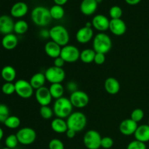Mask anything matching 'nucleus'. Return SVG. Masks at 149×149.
Instances as JSON below:
<instances>
[{
  "label": "nucleus",
  "mask_w": 149,
  "mask_h": 149,
  "mask_svg": "<svg viewBox=\"0 0 149 149\" xmlns=\"http://www.w3.org/2000/svg\"><path fill=\"white\" fill-rule=\"evenodd\" d=\"M41 37L44 38V39H48L49 38V30H46V29H42L39 32Z\"/></svg>",
  "instance_id": "nucleus-45"
},
{
  "label": "nucleus",
  "mask_w": 149,
  "mask_h": 149,
  "mask_svg": "<svg viewBox=\"0 0 149 149\" xmlns=\"http://www.w3.org/2000/svg\"><path fill=\"white\" fill-rule=\"evenodd\" d=\"M35 97L36 101L41 106H49L52 99L49 88L46 87H42L36 90L35 93Z\"/></svg>",
  "instance_id": "nucleus-12"
},
{
  "label": "nucleus",
  "mask_w": 149,
  "mask_h": 149,
  "mask_svg": "<svg viewBox=\"0 0 149 149\" xmlns=\"http://www.w3.org/2000/svg\"><path fill=\"white\" fill-rule=\"evenodd\" d=\"M47 81L50 84L62 83L65 78V72L63 68L56 66H50L46 70L45 73Z\"/></svg>",
  "instance_id": "nucleus-8"
},
{
  "label": "nucleus",
  "mask_w": 149,
  "mask_h": 149,
  "mask_svg": "<svg viewBox=\"0 0 149 149\" xmlns=\"http://www.w3.org/2000/svg\"><path fill=\"white\" fill-rule=\"evenodd\" d=\"M123 11L119 6H113L109 10V15L111 19H119L122 17Z\"/></svg>",
  "instance_id": "nucleus-34"
},
{
  "label": "nucleus",
  "mask_w": 149,
  "mask_h": 149,
  "mask_svg": "<svg viewBox=\"0 0 149 149\" xmlns=\"http://www.w3.org/2000/svg\"><path fill=\"white\" fill-rule=\"evenodd\" d=\"M104 87L109 94L116 95L120 90V84L116 79L113 77H109L105 81Z\"/></svg>",
  "instance_id": "nucleus-21"
},
{
  "label": "nucleus",
  "mask_w": 149,
  "mask_h": 149,
  "mask_svg": "<svg viewBox=\"0 0 149 149\" xmlns=\"http://www.w3.org/2000/svg\"><path fill=\"white\" fill-rule=\"evenodd\" d=\"M29 30V24L23 20H19L15 23L14 32L17 34H24Z\"/></svg>",
  "instance_id": "nucleus-30"
},
{
  "label": "nucleus",
  "mask_w": 149,
  "mask_h": 149,
  "mask_svg": "<svg viewBox=\"0 0 149 149\" xmlns=\"http://www.w3.org/2000/svg\"><path fill=\"white\" fill-rule=\"evenodd\" d=\"M15 23L13 18L7 15L0 16V33L4 35L10 34L14 31Z\"/></svg>",
  "instance_id": "nucleus-16"
},
{
  "label": "nucleus",
  "mask_w": 149,
  "mask_h": 149,
  "mask_svg": "<svg viewBox=\"0 0 149 149\" xmlns=\"http://www.w3.org/2000/svg\"><path fill=\"white\" fill-rule=\"evenodd\" d=\"M135 140L143 143L149 141V126L148 125H139L134 134Z\"/></svg>",
  "instance_id": "nucleus-23"
},
{
  "label": "nucleus",
  "mask_w": 149,
  "mask_h": 149,
  "mask_svg": "<svg viewBox=\"0 0 149 149\" xmlns=\"http://www.w3.org/2000/svg\"><path fill=\"white\" fill-rule=\"evenodd\" d=\"M76 133H77V132H75V131L73 130L68 129L67 130L66 132H65V135H66V137L68 138H69V139H72V138H74V137L76 136Z\"/></svg>",
  "instance_id": "nucleus-44"
},
{
  "label": "nucleus",
  "mask_w": 149,
  "mask_h": 149,
  "mask_svg": "<svg viewBox=\"0 0 149 149\" xmlns=\"http://www.w3.org/2000/svg\"><path fill=\"white\" fill-rule=\"evenodd\" d=\"M15 135L18 140L19 143L24 146L31 145L34 143L36 139V131L33 128L28 127L20 129Z\"/></svg>",
  "instance_id": "nucleus-7"
},
{
  "label": "nucleus",
  "mask_w": 149,
  "mask_h": 149,
  "mask_svg": "<svg viewBox=\"0 0 149 149\" xmlns=\"http://www.w3.org/2000/svg\"><path fill=\"white\" fill-rule=\"evenodd\" d=\"M68 1V0H54V2L55 4L60 6H63L65 4H66V2Z\"/></svg>",
  "instance_id": "nucleus-47"
},
{
  "label": "nucleus",
  "mask_w": 149,
  "mask_h": 149,
  "mask_svg": "<svg viewBox=\"0 0 149 149\" xmlns=\"http://www.w3.org/2000/svg\"><path fill=\"white\" fill-rule=\"evenodd\" d=\"M10 116V110L7 106L0 103V123L4 124L6 119Z\"/></svg>",
  "instance_id": "nucleus-36"
},
{
  "label": "nucleus",
  "mask_w": 149,
  "mask_h": 149,
  "mask_svg": "<svg viewBox=\"0 0 149 149\" xmlns=\"http://www.w3.org/2000/svg\"><path fill=\"white\" fill-rule=\"evenodd\" d=\"M15 93L23 99H29L33 95V88L30 82L25 79H19L15 83Z\"/></svg>",
  "instance_id": "nucleus-10"
},
{
  "label": "nucleus",
  "mask_w": 149,
  "mask_h": 149,
  "mask_svg": "<svg viewBox=\"0 0 149 149\" xmlns=\"http://www.w3.org/2000/svg\"><path fill=\"white\" fill-rule=\"evenodd\" d=\"M93 49L95 52L106 54L111 49L112 41L110 36L103 32L97 33L93 40Z\"/></svg>",
  "instance_id": "nucleus-3"
},
{
  "label": "nucleus",
  "mask_w": 149,
  "mask_h": 149,
  "mask_svg": "<svg viewBox=\"0 0 149 149\" xmlns=\"http://www.w3.org/2000/svg\"><path fill=\"white\" fill-rule=\"evenodd\" d=\"M31 20L35 25L40 27H45L50 23L52 20L49 9L43 6L34 7L31 13Z\"/></svg>",
  "instance_id": "nucleus-1"
},
{
  "label": "nucleus",
  "mask_w": 149,
  "mask_h": 149,
  "mask_svg": "<svg viewBox=\"0 0 149 149\" xmlns=\"http://www.w3.org/2000/svg\"><path fill=\"white\" fill-rule=\"evenodd\" d=\"M144 117V111L141 109H135L132 111L130 115V119L138 123Z\"/></svg>",
  "instance_id": "nucleus-37"
},
{
  "label": "nucleus",
  "mask_w": 149,
  "mask_h": 149,
  "mask_svg": "<svg viewBox=\"0 0 149 149\" xmlns=\"http://www.w3.org/2000/svg\"><path fill=\"white\" fill-rule=\"evenodd\" d=\"M148 125L149 126V119H148Z\"/></svg>",
  "instance_id": "nucleus-52"
},
{
  "label": "nucleus",
  "mask_w": 149,
  "mask_h": 149,
  "mask_svg": "<svg viewBox=\"0 0 149 149\" xmlns=\"http://www.w3.org/2000/svg\"><path fill=\"white\" fill-rule=\"evenodd\" d=\"M49 12H50L52 18L55 19V20H61L65 15V10H64L63 7L62 6L57 5V4L52 6L49 9Z\"/></svg>",
  "instance_id": "nucleus-29"
},
{
  "label": "nucleus",
  "mask_w": 149,
  "mask_h": 149,
  "mask_svg": "<svg viewBox=\"0 0 149 149\" xmlns=\"http://www.w3.org/2000/svg\"><path fill=\"white\" fill-rule=\"evenodd\" d=\"M92 23H93V27L96 30L100 32H104L109 29L110 20L106 16L99 14L93 17Z\"/></svg>",
  "instance_id": "nucleus-15"
},
{
  "label": "nucleus",
  "mask_w": 149,
  "mask_h": 149,
  "mask_svg": "<svg viewBox=\"0 0 149 149\" xmlns=\"http://www.w3.org/2000/svg\"><path fill=\"white\" fill-rule=\"evenodd\" d=\"M51 128L54 132L59 134L65 133L67 130L68 129L66 121L64 120V119L58 117H56L52 121Z\"/></svg>",
  "instance_id": "nucleus-24"
},
{
  "label": "nucleus",
  "mask_w": 149,
  "mask_h": 149,
  "mask_svg": "<svg viewBox=\"0 0 149 149\" xmlns=\"http://www.w3.org/2000/svg\"><path fill=\"white\" fill-rule=\"evenodd\" d=\"M49 90L52 98L55 99V100L63 97L64 87L61 83L51 84L49 87Z\"/></svg>",
  "instance_id": "nucleus-27"
},
{
  "label": "nucleus",
  "mask_w": 149,
  "mask_h": 149,
  "mask_svg": "<svg viewBox=\"0 0 149 149\" xmlns=\"http://www.w3.org/2000/svg\"><path fill=\"white\" fill-rule=\"evenodd\" d=\"M48 148L49 149H65L64 144L61 140L54 138L49 141L48 144Z\"/></svg>",
  "instance_id": "nucleus-38"
},
{
  "label": "nucleus",
  "mask_w": 149,
  "mask_h": 149,
  "mask_svg": "<svg viewBox=\"0 0 149 149\" xmlns=\"http://www.w3.org/2000/svg\"><path fill=\"white\" fill-rule=\"evenodd\" d=\"M47 79L45 77V74L43 73H36L33 74L30 79L31 85L33 88V90H38L42 87H45V84L46 82Z\"/></svg>",
  "instance_id": "nucleus-25"
},
{
  "label": "nucleus",
  "mask_w": 149,
  "mask_h": 149,
  "mask_svg": "<svg viewBox=\"0 0 149 149\" xmlns=\"http://www.w3.org/2000/svg\"><path fill=\"white\" fill-rule=\"evenodd\" d=\"M98 3L96 0H82L80 4V10L84 15H92L95 13Z\"/></svg>",
  "instance_id": "nucleus-20"
},
{
  "label": "nucleus",
  "mask_w": 149,
  "mask_h": 149,
  "mask_svg": "<svg viewBox=\"0 0 149 149\" xmlns=\"http://www.w3.org/2000/svg\"><path fill=\"white\" fill-rule=\"evenodd\" d=\"M3 137H4V131H3L2 128L0 127V141H1Z\"/></svg>",
  "instance_id": "nucleus-48"
},
{
  "label": "nucleus",
  "mask_w": 149,
  "mask_h": 149,
  "mask_svg": "<svg viewBox=\"0 0 149 149\" xmlns=\"http://www.w3.org/2000/svg\"><path fill=\"white\" fill-rule=\"evenodd\" d=\"M94 38V31L92 28L84 26L77 31L76 39L80 44H87Z\"/></svg>",
  "instance_id": "nucleus-17"
},
{
  "label": "nucleus",
  "mask_w": 149,
  "mask_h": 149,
  "mask_svg": "<svg viewBox=\"0 0 149 149\" xmlns=\"http://www.w3.org/2000/svg\"><path fill=\"white\" fill-rule=\"evenodd\" d=\"M101 147L105 149H109L112 148L113 146V141L110 137H103L101 139Z\"/></svg>",
  "instance_id": "nucleus-40"
},
{
  "label": "nucleus",
  "mask_w": 149,
  "mask_h": 149,
  "mask_svg": "<svg viewBox=\"0 0 149 149\" xmlns=\"http://www.w3.org/2000/svg\"><path fill=\"white\" fill-rule=\"evenodd\" d=\"M0 149H1V148H0Z\"/></svg>",
  "instance_id": "nucleus-54"
},
{
  "label": "nucleus",
  "mask_w": 149,
  "mask_h": 149,
  "mask_svg": "<svg viewBox=\"0 0 149 149\" xmlns=\"http://www.w3.org/2000/svg\"><path fill=\"white\" fill-rule=\"evenodd\" d=\"M39 113L43 119H49L53 116L54 111L53 109L49 106H41L39 109Z\"/></svg>",
  "instance_id": "nucleus-33"
},
{
  "label": "nucleus",
  "mask_w": 149,
  "mask_h": 149,
  "mask_svg": "<svg viewBox=\"0 0 149 149\" xmlns=\"http://www.w3.org/2000/svg\"><path fill=\"white\" fill-rule=\"evenodd\" d=\"M4 125L9 129H17L20 125V119L17 116H10L6 119Z\"/></svg>",
  "instance_id": "nucleus-31"
},
{
  "label": "nucleus",
  "mask_w": 149,
  "mask_h": 149,
  "mask_svg": "<svg viewBox=\"0 0 149 149\" xmlns=\"http://www.w3.org/2000/svg\"><path fill=\"white\" fill-rule=\"evenodd\" d=\"M109 30L115 36H122L127 31V25L122 18L111 19L110 20Z\"/></svg>",
  "instance_id": "nucleus-13"
},
{
  "label": "nucleus",
  "mask_w": 149,
  "mask_h": 149,
  "mask_svg": "<svg viewBox=\"0 0 149 149\" xmlns=\"http://www.w3.org/2000/svg\"><path fill=\"white\" fill-rule=\"evenodd\" d=\"M66 88L68 91L71 92V93H74V92L78 90H77V83L74 82V81H69V82L67 83Z\"/></svg>",
  "instance_id": "nucleus-42"
},
{
  "label": "nucleus",
  "mask_w": 149,
  "mask_h": 149,
  "mask_svg": "<svg viewBox=\"0 0 149 149\" xmlns=\"http://www.w3.org/2000/svg\"><path fill=\"white\" fill-rule=\"evenodd\" d=\"M1 149H10V148H7V147H5V148H1Z\"/></svg>",
  "instance_id": "nucleus-51"
},
{
  "label": "nucleus",
  "mask_w": 149,
  "mask_h": 149,
  "mask_svg": "<svg viewBox=\"0 0 149 149\" xmlns=\"http://www.w3.org/2000/svg\"><path fill=\"white\" fill-rule=\"evenodd\" d=\"M1 91L6 95H11L15 93V83L5 82L1 87Z\"/></svg>",
  "instance_id": "nucleus-35"
},
{
  "label": "nucleus",
  "mask_w": 149,
  "mask_h": 149,
  "mask_svg": "<svg viewBox=\"0 0 149 149\" xmlns=\"http://www.w3.org/2000/svg\"><path fill=\"white\" fill-rule=\"evenodd\" d=\"M4 143H5V146L7 148H9L10 149H14L17 146L19 142L16 135L12 134V135H8V136L6 138Z\"/></svg>",
  "instance_id": "nucleus-32"
},
{
  "label": "nucleus",
  "mask_w": 149,
  "mask_h": 149,
  "mask_svg": "<svg viewBox=\"0 0 149 149\" xmlns=\"http://www.w3.org/2000/svg\"><path fill=\"white\" fill-rule=\"evenodd\" d=\"M84 26H86V27H88V28H92L93 27V23H92V22H87Z\"/></svg>",
  "instance_id": "nucleus-49"
},
{
  "label": "nucleus",
  "mask_w": 149,
  "mask_h": 149,
  "mask_svg": "<svg viewBox=\"0 0 149 149\" xmlns=\"http://www.w3.org/2000/svg\"><path fill=\"white\" fill-rule=\"evenodd\" d=\"M15 69L11 65H6L3 67L1 71V77L5 82H13L16 78Z\"/></svg>",
  "instance_id": "nucleus-26"
},
{
  "label": "nucleus",
  "mask_w": 149,
  "mask_h": 149,
  "mask_svg": "<svg viewBox=\"0 0 149 149\" xmlns=\"http://www.w3.org/2000/svg\"><path fill=\"white\" fill-rule=\"evenodd\" d=\"M106 61V54L100 53V52H96L95 56L94 63L97 65H103Z\"/></svg>",
  "instance_id": "nucleus-41"
},
{
  "label": "nucleus",
  "mask_w": 149,
  "mask_h": 149,
  "mask_svg": "<svg viewBox=\"0 0 149 149\" xmlns=\"http://www.w3.org/2000/svg\"><path fill=\"white\" fill-rule=\"evenodd\" d=\"M80 52L77 47L68 45L63 47L60 57L63 59L65 63H74L80 59Z\"/></svg>",
  "instance_id": "nucleus-9"
},
{
  "label": "nucleus",
  "mask_w": 149,
  "mask_h": 149,
  "mask_svg": "<svg viewBox=\"0 0 149 149\" xmlns=\"http://www.w3.org/2000/svg\"><path fill=\"white\" fill-rule=\"evenodd\" d=\"M18 44V39L14 33L4 35L1 40V45L7 50H12L17 47Z\"/></svg>",
  "instance_id": "nucleus-22"
},
{
  "label": "nucleus",
  "mask_w": 149,
  "mask_h": 149,
  "mask_svg": "<svg viewBox=\"0 0 149 149\" xmlns=\"http://www.w3.org/2000/svg\"><path fill=\"white\" fill-rule=\"evenodd\" d=\"M61 49H62V47H61L59 45L52 40L47 42L45 45V53L47 54V56L51 58H53V59L60 57Z\"/></svg>",
  "instance_id": "nucleus-19"
},
{
  "label": "nucleus",
  "mask_w": 149,
  "mask_h": 149,
  "mask_svg": "<svg viewBox=\"0 0 149 149\" xmlns=\"http://www.w3.org/2000/svg\"><path fill=\"white\" fill-rule=\"evenodd\" d=\"M95 54L93 49H84L80 53V60L84 63H91L94 62Z\"/></svg>",
  "instance_id": "nucleus-28"
},
{
  "label": "nucleus",
  "mask_w": 149,
  "mask_h": 149,
  "mask_svg": "<svg viewBox=\"0 0 149 149\" xmlns=\"http://www.w3.org/2000/svg\"><path fill=\"white\" fill-rule=\"evenodd\" d=\"M49 38L63 47L68 45L70 35L66 28L61 25H57L49 30Z\"/></svg>",
  "instance_id": "nucleus-4"
},
{
  "label": "nucleus",
  "mask_w": 149,
  "mask_h": 149,
  "mask_svg": "<svg viewBox=\"0 0 149 149\" xmlns=\"http://www.w3.org/2000/svg\"><path fill=\"white\" fill-rule=\"evenodd\" d=\"M96 1H97V2L98 3V4H99V3H101V2H102V1H103V0H96Z\"/></svg>",
  "instance_id": "nucleus-50"
},
{
  "label": "nucleus",
  "mask_w": 149,
  "mask_h": 149,
  "mask_svg": "<svg viewBox=\"0 0 149 149\" xmlns=\"http://www.w3.org/2000/svg\"><path fill=\"white\" fill-rule=\"evenodd\" d=\"M125 1H126L127 4L130 5H136L141 2V0H125Z\"/></svg>",
  "instance_id": "nucleus-46"
},
{
  "label": "nucleus",
  "mask_w": 149,
  "mask_h": 149,
  "mask_svg": "<svg viewBox=\"0 0 149 149\" xmlns=\"http://www.w3.org/2000/svg\"><path fill=\"white\" fill-rule=\"evenodd\" d=\"M29 11V7L23 1H18L13 5L10 10V14L15 18H20L26 15Z\"/></svg>",
  "instance_id": "nucleus-18"
},
{
  "label": "nucleus",
  "mask_w": 149,
  "mask_h": 149,
  "mask_svg": "<svg viewBox=\"0 0 149 149\" xmlns=\"http://www.w3.org/2000/svg\"><path fill=\"white\" fill-rule=\"evenodd\" d=\"M138 127V123L130 118V119H125L121 122L119 129L122 135L130 136V135H132L135 134Z\"/></svg>",
  "instance_id": "nucleus-14"
},
{
  "label": "nucleus",
  "mask_w": 149,
  "mask_h": 149,
  "mask_svg": "<svg viewBox=\"0 0 149 149\" xmlns=\"http://www.w3.org/2000/svg\"><path fill=\"white\" fill-rule=\"evenodd\" d=\"M65 62L61 57H58L54 59V66H56L58 68H63L65 65Z\"/></svg>",
  "instance_id": "nucleus-43"
},
{
  "label": "nucleus",
  "mask_w": 149,
  "mask_h": 149,
  "mask_svg": "<svg viewBox=\"0 0 149 149\" xmlns=\"http://www.w3.org/2000/svg\"><path fill=\"white\" fill-rule=\"evenodd\" d=\"M148 36H149V31H148Z\"/></svg>",
  "instance_id": "nucleus-53"
},
{
  "label": "nucleus",
  "mask_w": 149,
  "mask_h": 149,
  "mask_svg": "<svg viewBox=\"0 0 149 149\" xmlns=\"http://www.w3.org/2000/svg\"><path fill=\"white\" fill-rule=\"evenodd\" d=\"M67 125L68 129H71L78 132L82 131L87 126V117L81 111L72 112L67 118Z\"/></svg>",
  "instance_id": "nucleus-5"
},
{
  "label": "nucleus",
  "mask_w": 149,
  "mask_h": 149,
  "mask_svg": "<svg viewBox=\"0 0 149 149\" xmlns=\"http://www.w3.org/2000/svg\"><path fill=\"white\" fill-rule=\"evenodd\" d=\"M127 149H147V148L145 143L134 140L128 144Z\"/></svg>",
  "instance_id": "nucleus-39"
},
{
  "label": "nucleus",
  "mask_w": 149,
  "mask_h": 149,
  "mask_svg": "<svg viewBox=\"0 0 149 149\" xmlns=\"http://www.w3.org/2000/svg\"><path fill=\"white\" fill-rule=\"evenodd\" d=\"M69 100L74 107L77 109H82L88 105L90 98L85 92L77 90L70 95Z\"/></svg>",
  "instance_id": "nucleus-11"
},
{
  "label": "nucleus",
  "mask_w": 149,
  "mask_h": 149,
  "mask_svg": "<svg viewBox=\"0 0 149 149\" xmlns=\"http://www.w3.org/2000/svg\"><path fill=\"white\" fill-rule=\"evenodd\" d=\"M73 108L74 106L71 104L69 98L62 97L55 100L52 109L56 117L65 119L68 118L72 113Z\"/></svg>",
  "instance_id": "nucleus-2"
},
{
  "label": "nucleus",
  "mask_w": 149,
  "mask_h": 149,
  "mask_svg": "<svg viewBox=\"0 0 149 149\" xmlns=\"http://www.w3.org/2000/svg\"><path fill=\"white\" fill-rule=\"evenodd\" d=\"M102 137L97 131L88 130L84 135L83 143L87 149H99L101 147Z\"/></svg>",
  "instance_id": "nucleus-6"
}]
</instances>
